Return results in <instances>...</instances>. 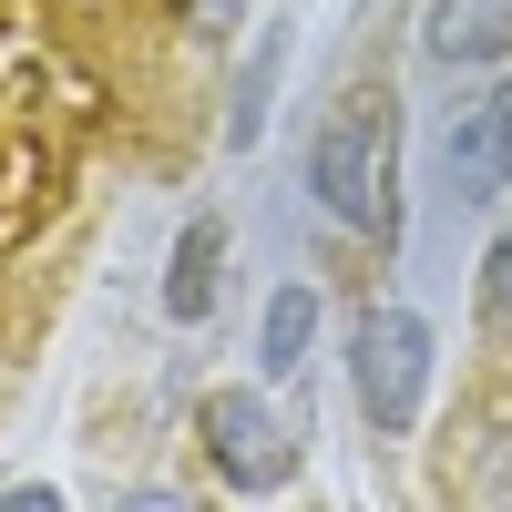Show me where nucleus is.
<instances>
[{
  "label": "nucleus",
  "mask_w": 512,
  "mask_h": 512,
  "mask_svg": "<svg viewBox=\"0 0 512 512\" xmlns=\"http://www.w3.org/2000/svg\"><path fill=\"white\" fill-rule=\"evenodd\" d=\"M482 297H492V318H512V226H502L492 256H482Z\"/></svg>",
  "instance_id": "obj_9"
},
{
  "label": "nucleus",
  "mask_w": 512,
  "mask_h": 512,
  "mask_svg": "<svg viewBox=\"0 0 512 512\" xmlns=\"http://www.w3.org/2000/svg\"><path fill=\"white\" fill-rule=\"evenodd\" d=\"M185 21H195V31H236L246 0H185Z\"/></svg>",
  "instance_id": "obj_10"
},
{
  "label": "nucleus",
  "mask_w": 512,
  "mask_h": 512,
  "mask_svg": "<svg viewBox=\"0 0 512 512\" xmlns=\"http://www.w3.org/2000/svg\"><path fill=\"white\" fill-rule=\"evenodd\" d=\"M349 390H359V420L379 441L420 431V400H431V318L420 308H369L349 328Z\"/></svg>",
  "instance_id": "obj_2"
},
{
  "label": "nucleus",
  "mask_w": 512,
  "mask_h": 512,
  "mask_svg": "<svg viewBox=\"0 0 512 512\" xmlns=\"http://www.w3.org/2000/svg\"><path fill=\"white\" fill-rule=\"evenodd\" d=\"M308 195L328 205L349 236H390L400 226V103L390 93H349L318 144H308Z\"/></svg>",
  "instance_id": "obj_1"
},
{
  "label": "nucleus",
  "mask_w": 512,
  "mask_h": 512,
  "mask_svg": "<svg viewBox=\"0 0 512 512\" xmlns=\"http://www.w3.org/2000/svg\"><path fill=\"white\" fill-rule=\"evenodd\" d=\"M308 338H318V287H277L267 297V328H256V369H267V379H297V369H308Z\"/></svg>",
  "instance_id": "obj_7"
},
{
  "label": "nucleus",
  "mask_w": 512,
  "mask_h": 512,
  "mask_svg": "<svg viewBox=\"0 0 512 512\" xmlns=\"http://www.w3.org/2000/svg\"><path fill=\"white\" fill-rule=\"evenodd\" d=\"M420 41H431L441 72H492V62H512V0H431Z\"/></svg>",
  "instance_id": "obj_4"
},
{
  "label": "nucleus",
  "mask_w": 512,
  "mask_h": 512,
  "mask_svg": "<svg viewBox=\"0 0 512 512\" xmlns=\"http://www.w3.org/2000/svg\"><path fill=\"white\" fill-rule=\"evenodd\" d=\"M441 175L461 205H492L512 185V103H472L451 123V144H441Z\"/></svg>",
  "instance_id": "obj_5"
},
{
  "label": "nucleus",
  "mask_w": 512,
  "mask_h": 512,
  "mask_svg": "<svg viewBox=\"0 0 512 512\" xmlns=\"http://www.w3.org/2000/svg\"><path fill=\"white\" fill-rule=\"evenodd\" d=\"M216 287H226V226L195 216V226L175 236V267H164V318H175V328L216 318Z\"/></svg>",
  "instance_id": "obj_6"
},
{
  "label": "nucleus",
  "mask_w": 512,
  "mask_h": 512,
  "mask_svg": "<svg viewBox=\"0 0 512 512\" xmlns=\"http://www.w3.org/2000/svg\"><path fill=\"white\" fill-rule=\"evenodd\" d=\"M195 431H205L216 482H236V492H277V482L297 472V420H287L267 390H205Z\"/></svg>",
  "instance_id": "obj_3"
},
{
  "label": "nucleus",
  "mask_w": 512,
  "mask_h": 512,
  "mask_svg": "<svg viewBox=\"0 0 512 512\" xmlns=\"http://www.w3.org/2000/svg\"><path fill=\"white\" fill-rule=\"evenodd\" d=\"M277 62H287V41L267 31V41L246 52V72H236V103H226V144H236V154H246L256 134H267V93H277Z\"/></svg>",
  "instance_id": "obj_8"
}]
</instances>
